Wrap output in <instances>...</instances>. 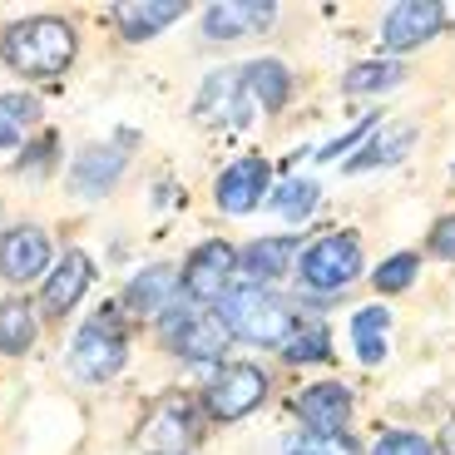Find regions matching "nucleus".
I'll return each mask as SVG.
<instances>
[{"mask_svg":"<svg viewBox=\"0 0 455 455\" xmlns=\"http://www.w3.org/2000/svg\"><path fill=\"white\" fill-rule=\"evenodd\" d=\"M164 341L188 362H218L228 352V327L218 317H204V312L169 307L164 312Z\"/></svg>","mask_w":455,"mask_h":455,"instance_id":"39448f33","label":"nucleus"},{"mask_svg":"<svg viewBox=\"0 0 455 455\" xmlns=\"http://www.w3.org/2000/svg\"><path fill=\"white\" fill-rule=\"evenodd\" d=\"M356 273H362V243L352 233H327V238H317L302 252V277L312 287H322V292L347 287Z\"/></svg>","mask_w":455,"mask_h":455,"instance_id":"20e7f679","label":"nucleus"},{"mask_svg":"<svg viewBox=\"0 0 455 455\" xmlns=\"http://www.w3.org/2000/svg\"><path fill=\"white\" fill-rule=\"evenodd\" d=\"M30 341H35V317H30V307H25L20 297H5V302H0V352L20 356Z\"/></svg>","mask_w":455,"mask_h":455,"instance_id":"b1692460","label":"nucleus"},{"mask_svg":"<svg viewBox=\"0 0 455 455\" xmlns=\"http://www.w3.org/2000/svg\"><path fill=\"white\" fill-rule=\"evenodd\" d=\"M194 435V416H188V401H169V406L154 411V421L139 431V445L148 455H179Z\"/></svg>","mask_w":455,"mask_h":455,"instance_id":"2eb2a0df","label":"nucleus"},{"mask_svg":"<svg viewBox=\"0 0 455 455\" xmlns=\"http://www.w3.org/2000/svg\"><path fill=\"white\" fill-rule=\"evenodd\" d=\"M124 148H129V139H119V144H94V148H84L80 159H75V188L80 194H109L114 183H119V173H124Z\"/></svg>","mask_w":455,"mask_h":455,"instance_id":"4468645a","label":"nucleus"},{"mask_svg":"<svg viewBox=\"0 0 455 455\" xmlns=\"http://www.w3.org/2000/svg\"><path fill=\"white\" fill-rule=\"evenodd\" d=\"M273 15H277V5L273 0H228V5H208V15H204V30L213 35V40H238V35H258V30H267L273 25Z\"/></svg>","mask_w":455,"mask_h":455,"instance_id":"ddd939ff","label":"nucleus"},{"mask_svg":"<svg viewBox=\"0 0 455 455\" xmlns=\"http://www.w3.org/2000/svg\"><path fill=\"white\" fill-rule=\"evenodd\" d=\"M119 30L129 35V40H148L154 30H164V25H173L183 15V0H144V5H119Z\"/></svg>","mask_w":455,"mask_h":455,"instance_id":"a211bd4d","label":"nucleus"},{"mask_svg":"<svg viewBox=\"0 0 455 455\" xmlns=\"http://www.w3.org/2000/svg\"><path fill=\"white\" fill-rule=\"evenodd\" d=\"M445 455H455V426H445Z\"/></svg>","mask_w":455,"mask_h":455,"instance_id":"473e14b6","label":"nucleus"},{"mask_svg":"<svg viewBox=\"0 0 455 455\" xmlns=\"http://www.w3.org/2000/svg\"><path fill=\"white\" fill-rule=\"evenodd\" d=\"M262 194H267V164L262 159H238L228 173H218V188H213L218 208L233 218L252 213L262 204Z\"/></svg>","mask_w":455,"mask_h":455,"instance_id":"9d476101","label":"nucleus"},{"mask_svg":"<svg viewBox=\"0 0 455 455\" xmlns=\"http://www.w3.org/2000/svg\"><path fill=\"white\" fill-rule=\"evenodd\" d=\"M218 322L228 327V337L258 341V347H287L292 337V307L277 292H267L262 283L228 287V297L218 302Z\"/></svg>","mask_w":455,"mask_h":455,"instance_id":"f03ea898","label":"nucleus"},{"mask_svg":"<svg viewBox=\"0 0 455 455\" xmlns=\"http://www.w3.org/2000/svg\"><path fill=\"white\" fill-rule=\"evenodd\" d=\"M262 396H267V371L252 366V362H238V366H228V371H218V381L208 387V416L238 421V416H248Z\"/></svg>","mask_w":455,"mask_h":455,"instance_id":"423d86ee","label":"nucleus"},{"mask_svg":"<svg viewBox=\"0 0 455 455\" xmlns=\"http://www.w3.org/2000/svg\"><path fill=\"white\" fill-rule=\"evenodd\" d=\"M371 455H435L431 441L416 431H387V435H376V451Z\"/></svg>","mask_w":455,"mask_h":455,"instance_id":"c85d7f7f","label":"nucleus"},{"mask_svg":"<svg viewBox=\"0 0 455 455\" xmlns=\"http://www.w3.org/2000/svg\"><path fill=\"white\" fill-rule=\"evenodd\" d=\"M327 352H331L327 327H297V337H287V347H283V356H287L292 366H302V362H327Z\"/></svg>","mask_w":455,"mask_h":455,"instance_id":"bb28decb","label":"nucleus"},{"mask_svg":"<svg viewBox=\"0 0 455 455\" xmlns=\"http://www.w3.org/2000/svg\"><path fill=\"white\" fill-rule=\"evenodd\" d=\"M283 455H356V445L347 441V435H302V441H292Z\"/></svg>","mask_w":455,"mask_h":455,"instance_id":"c756f323","label":"nucleus"},{"mask_svg":"<svg viewBox=\"0 0 455 455\" xmlns=\"http://www.w3.org/2000/svg\"><path fill=\"white\" fill-rule=\"evenodd\" d=\"M312 204H317V183L312 179H287V183H277V194H273V208L287 223H302L312 213Z\"/></svg>","mask_w":455,"mask_h":455,"instance_id":"a878e982","label":"nucleus"},{"mask_svg":"<svg viewBox=\"0 0 455 455\" xmlns=\"http://www.w3.org/2000/svg\"><path fill=\"white\" fill-rule=\"evenodd\" d=\"M401 80H406V69H401L396 60H366V65L347 69V94H381Z\"/></svg>","mask_w":455,"mask_h":455,"instance_id":"393cba45","label":"nucleus"},{"mask_svg":"<svg viewBox=\"0 0 455 455\" xmlns=\"http://www.w3.org/2000/svg\"><path fill=\"white\" fill-rule=\"evenodd\" d=\"M387 327H391V317H387V307H362L352 317V337H356V356H362L366 366H376L381 356H387Z\"/></svg>","mask_w":455,"mask_h":455,"instance_id":"412c9836","label":"nucleus"},{"mask_svg":"<svg viewBox=\"0 0 455 455\" xmlns=\"http://www.w3.org/2000/svg\"><path fill=\"white\" fill-rule=\"evenodd\" d=\"M292 252H297L292 238H258L243 248V267L252 273V283H267V277H283L292 267Z\"/></svg>","mask_w":455,"mask_h":455,"instance_id":"6ab92c4d","label":"nucleus"},{"mask_svg":"<svg viewBox=\"0 0 455 455\" xmlns=\"http://www.w3.org/2000/svg\"><path fill=\"white\" fill-rule=\"evenodd\" d=\"M441 25H445V11L435 0H406V5H396V11L387 15L381 35H387L391 50H416V45H426Z\"/></svg>","mask_w":455,"mask_h":455,"instance_id":"9b49d317","label":"nucleus"},{"mask_svg":"<svg viewBox=\"0 0 455 455\" xmlns=\"http://www.w3.org/2000/svg\"><path fill=\"white\" fill-rule=\"evenodd\" d=\"M411 144H416V129H411V124H396L387 139H371V144H366L362 154L347 164V173H366V169H381V164H396Z\"/></svg>","mask_w":455,"mask_h":455,"instance_id":"4be33fe9","label":"nucleus"},{"mask_svg":"<svg viewBox=\"0 0 455 455\" xmlns=\"http://www.w3.org/2000/svg\"><path fill=\"white\" fill-rule=\"evenodd\" d=\"M297 416H302L307 435H341V426L352 421V391L341 381H317L297 396Z\"/></svg>","mask_w":455,"mask_h":455,"instance_id":"6e6552de","label":"nucleus"},{"mask_svg":"<svg viewBox=\"0 0 455 455\" xmlns=\"http://www.w3.org/2000/svg\"><path fill=\"white\" fill-rule=\"evenodd\" d=\"M129 362V341L114 322V312H100V317L84 322V331L75 337V352H69V366L84 376V381H109L119 376Z\"/></svg>","mask_w":455,"mask_h":455,"instance_id":"7ed1b4c3","label":"nucleus"},{"mask_svg":"<svg viewBox=\"0 0 455 455\" xmlns=\"http://www.w3.org/2000/svg\"><path fill=\"white\" fill-rule=\"evenodd\" d=\"M416 283V252H396L376 267V292H406Z\"/></svg>","mask_w":455,"mask_h":455,"instance_id":"cd10ccee","label":"nucleus"},{"mask_svg":"<svg viewBox=\"0 0 455 455\" xmlns=\"http://www.w3.org/2000/svg\"><path fill=\"white\" fill-rule=\"evenodd\" d=\"M45 262H50V238L40 228L20 223L0 238V277L5 283H30L35 273H45Z\"/></svg>","mask_w":455,"mask_h":455,"instance_id":"1a4fd4ad","label":"nucleus"},{"mask_svg":"<svg viewBox=\"0 0 455 455\" xmlns=\"http://www.w3.org/2000/svg\"><path fill=\"white\" fill-rule=\"evenodd\" d=\"M35 119H40V100L35 94H0V148L20 144Z\"/></svg>","mask_w":455,"mask_h":455,"instance_id":"5701e85b","label":"nucleus"},{"mask_svg":"<svg viewBox=\"0 0 455 455\" xmlns=\"http://www.w3.org/2000/svg\"><path fill=\"white\" fill-rule=\"evenodd\" d=\"M90 283H94V262H90V252L69 248L65 258H60V267L50 273L45 297H40V307H45L50 317H65V312L84 297V287H90Z\"/></svg>","mask_w":455,"mask_h":455,"instance_id":"f8f14e48","label":"nucleus"},{"mask_svg":"<svg viewBox=\"0 0 455 455\" xmlns=\"http://www.w3.org/2000/svg\"><path fill=\"white\" fill-rule=\"evenodd\" d=\"M371 129H376V119H362V124H356L352 134H341V139H331V144H322V148H317V159H337V154H347V148L362 144V139L371 134Z\"/></svg>","mask_w":455,"mask_h":455,"instance_id":"7c9ffc66","label":"nucleus"},{"mask_svg":"<svg viewBox=\"0 0 455 455\" xmlns=\"http://www.w3.org/2000/svg\"><path fill=\"white\" fill-rule=\"evenodd\" d=\"M173 297H179V273L159 262V267H148V273H139L134 283H129L124 307L134 312V317H164V312L173 307Z\"/></svg>","mask_w":455,"mask_h":455,"instance_id":"dca6fc26","label":"nucleus"},{"mask_svg":"<svg viewBox=\"0 0 455 455\" xmlns=\"http://www.w3.org/2000/svg\"><path fill=\"white\" fill-rule=\"evenodd\" d=\"M238 80L248 90V100L262 104V109H283L287 94H292V75L277 60H252L248 69H238Z\"/></svg>","mask_w":455,"mask_h":455,"instance_id":"f3484780","label":"nucleus"},{"mask_svg":"<svg viewBox=\"0 0 455 455\" xmlns=\"http://www.w3.org/2000/svg\"><path fill=\"white\" fill-rule=\"evenodd\" d=\"M431 252L435 258H455V213H445L441 223L431 228Z\"/></svg>","mask_w":455,"mask_h":455,"instance_id":"2f4dec72","label":"nucleus"},{"mask_svg":"<svg viewBox=\"0 0 455 455\" xmlns=\"http://www.w3.org/2000/svg\"><path fill=\"white\" fill-rule=\"evenodd\" d=\"M233 262H238V252L228 248V243H204L194 258L183 262V273H179L183 297H188V302H218V297H228Z\"/></svg>","mask_w":455,"mask_h":455,"instance_id":"0eeeda50","label":"nucleus"},{"mask_svg":"<svg viewBox=\"0 0 455 455\" xmlns=\"http://www.w3.org/2000/svg\"><path fill=\"white\" fill-rule=\"evenodd\" d=\"M0 55L5 65L30 75V80H45V75H60L75 60V30H69L60 15H35V20H20L0 35Z\"/></svg>","mask_w":455,"mask_h":455,"instance_id":"f257e3e1","label":"nucleus"},{"mask_svg":"<svg viewBox=\"0 0 455 455\" xmlns=\"http://www.w3.org/2000/svg\"><path fill=\"white\" fill-rule=\"evenodd\" d=\"M238 75H218V80H208L204 84V100H198V114L204 119H218V124H233V129H243V119H248V109L243 104H233L238 100Z\"/></svg>","mask_w":455,"mask_h":455,"instance_id":"aec40b11","label":"nucleus"}]
</instances>
